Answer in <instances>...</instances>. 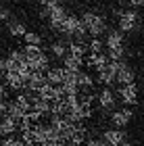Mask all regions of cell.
<instances>
[{
	"mask_svg": "<svg viewBox=\"0 0 144 146\" xmlns=\"http://www.w3.org/2000/svg\"><path fill=\"white\" fill-rule=\"evenodd\" d=\"M23 40H25V46H40V44H42L40 34H34V31H25V34H23Z\"/></svg>",
	"mask_w": 144,
	"mask_h": 146,
	"instance_id": "cell-22",
	"label": "cell"
},
{
	"mask_svg": "<svg viewBox=\"0 0 144 146\" xmlns=\"http://www.w3.org/2000/svg\"><path fill=\"white\" fill-rule=\"evenodd\" d=\"M25 31H27V29H25V25H23L21 21H11V23H9V34H11V36H17V38H19V36H23Z\"/></svg>",
	"mask_w": 144,
	"mask_h": 146,
	"instance_id": "cell-23",
	"label": "cell"
},
{
	"mask_svg": "<svg viewBox=\"0 0 144 146\" xmlns=\"http://www.w3.org/2000/svg\"><path fill=\"white\" fill-rule=\"evenodd\" d=\"M0 77H4V61L0 58Z\"/></svg>",
	"mask_w": 144,
	"mask_h": 146,
	"instance_id": "cell-33",
	"label": "cell"
},
{
	"mask_svg": "<svg viewBox=\"0 0 144 146\" xmlns=\"http://www.w3.org/2000/svg\"><path fill=\"white\" fill-rule=\"evenodd\" d=\"M9 17H11V13L4 9V6H0V23H4V21H9Z\"/></svg>",
	"mask_w": 144,
	"mask_h": 146,
	"instance_id": "cell-28",
	"label": "cell"
},
{
	"mask_svg": "<svg viewBox=\"0 0 144 146\" xmlns=\"http://www.w3.org/2000/svg\"><path fill=\"white\" fill-rule=\"evenodd\" d=\"M127 2L132 4V6H142V4H144V0H127Z\"/></svg>",
	"mask_w": 144,
	"mask_h": 146,
	"instance_id": "cell-32",
	"label": "cell"
},
{
	"mask_svg": "<svg viewBox=\"0 0 144 146\" xmlns=\"http://www.w3.org/2000/svg\"><path fill=\"white\" fill-rule=\"evenodd\" d=\"M25 65V56H23V52H19V50H13L9 56H6V61H4V73L6 71H19Z\"/></svg>",
	"mask_w": 144,
	"mask_h": 146,
	"instance_id": "cell-9",
	"label": "cell"
},
{
	"mask_svg": "<svg viewBox=\"0 0 144 146\" xmlns=\"http://www.w3.org/2000/svg\"><path fill=\"white\" fill-rule=\"evenodd\" d=\"M15 129H17V121H15V119H11L6 115L0 119V136L9 138L11 134H15Z\"/></svg>",
	"mask_w": 144,
	"mask_h": 146,
	"instance_id": "cell-18",
	"label": "cell"
},
{
	"mask_svg": "<svg viewBox=\"0 0 144 146\" xmlns=\"http://www.w3.org/2000/svg\"><path fill=\"white\" fill-rule=\"evenodd\" d=\"M44 84H46V77H44V73H40V71H31L29 77L25 79V88L29 92H38Z\"/></svg>",
	"mask_w": 144,
	"mask_h": 146,
	"instance_id": "cell-13",
	"label": "cell"
},
{
	"mask_svg": "<svg viewBox=\"0 0 144 146\" xmlns=\"http://www.w3.org/2000/svg\"><path fill=\"white\" fill-rule=\"evenodd\" d=\"M134 79H136V73H134V69L129 67V65L121 63V67L117 69L115 82H117V84H121V86H127V84H134Z\"/></svg>",
	"mask_w": 144,
	"mask_h": 146,
	"instance_id": "cell-11",
	"label": "cell"
},
{
	"mask_svg": "<svg viewBox=\"0 0 144 146\" xmlns=\"http://www.w3.org/2000/svg\"><path fill=\"white\" fill-rule=\"evenodd\" d=\"M46 15H48L50 27L58 31V27H61V23H63V19L67 17V13H65V9H63L61 4H56V6H50V9H46Z\"/></svg>",
	"mask_w": 144,
	"mask_h": 146,
	"instance_id": "cell-8",
	"label": "cell"
},
{
	"mask_svg": "<svg viewBox=\"0 0 144 146\" xmlns=\"http://www.w3.org/2000/svg\"><path fill=\"white\" fill-rule=\"evenodd\" d=\"M13 102H15V104H17V107L21 109L23 113H29V96H27V94H19Z\"/></svg>",
	"mask_w": 144,
	"mask_h": 146,
	"instance_id": "cell-24",
	"label": "cell"
},
{
	"mask_svg": "<svg viewBox=\"0 0 144 146\" xmlns=\"http://www.w3.org/2000/svg\"><path fill=\"white\" fill-rule=\"evenodd\" d=\"M75 84H77V88L90 90V88L94 86V79H92V75L86 73V71H77V73H75Z\"/></svg>",
	"mask_w": 144,
	"mask_h": 146,
	"instance_id": "cell-20",
	"label": "cell"
},
{
	"mask_svg": "<svg viewBox=\"0 0 144 146\" xmlns=\"http://www.w3.org/2000/svg\"><path fill=\"white\" fill-rule=\"evenodd\" d=\"M0 146H25L21 140H17V138H13V136H9V138H4L2 142H0Z\"/></svg>",
	"mask_w": 144,
	"mask_h": 146,
	"instance_id": "cell-27",
	"label": "cell"
},
{
	"mask_svg": "<svg viewBox=\"0 0 144 146\" xmlns=\"http://www.w3.org/2000/svg\"><path fill=\"white\" fill-rule=\"evenodd\" d=\"M84 63H86L88 67H92V69H96V71H100L104 65L109 63V58H107V54H102V52H100V54H90Z\"/></svg>",
	"mask_w": 144,
	"mask_h": 146,
	"instance_id": "cell-19",
	"label": "cell"
},
{
	"mask_svg": "<svg viewBox=\"0 0 144 146\" xmlns=\"http://www.w3.org/2000/svg\"><path fill=\"white\" fill-rule=\"evenodd\" d=\"M119 96H121L123 104H127V107H134V104L138 102V86H136V84L121 86V88H119Z\"/></svg>",
	"mask_w": 144,
	"mask_h": 146,
	"instance_id": "cell-7",
	"label": "cell"
},
{
	"mask_svg": "<svg viewBox=\"0 0 144 146\" xmlns=\"http://www.w3.org/2000/svg\"><path fill=\"white\" fill-rule=\"evenodd\" d=\"M102 48H104V44H102V40L100 38H94L92 42H90V54H100L102 52Z\"/></svg>",
	"mask_w": 144,
	"mask_h": 146,
	"instance_id": "cell-26",
	"label": "cell"
},
{
	"mask_svg": "<svg viewBox=\"0 0 144 146\" xmlns=\"http://www.w3.org/2000/svg\"><path fill=\"white\" fill-rule=\"evenodd\" d=\"M50 50H52V54H54L56 58H63L65 54H67V46H65L63 42H54L50 46Z\"/></svg>",
	"mask_w": 144,
	"mask_h": 146,
	"instance_id": "cell-25",
	"label": "cell"
},
{
	"mask_svg": "<svg viewBox=\"0 0 144 146\" xmlns=\"http://www.w3.org/2000/svg\"><path fill=\"white\" fill-rule=\"evenodd\" d=\"M121 146H134V144H127V142H123V144H121Z\"/></svg>",
	"mask_w": 144,
	"mask_h": 146,
	"instance_id": "cell-35",
	"label": "cell"
},
{
	"mask_svg": "<svg viewBox=\"0 0 144 146\" xmlns=\"http://www.w3.org/2000/svg\"><path fill=\"white\" fill-rule=\"evenodd\" d=\"M121 63L123 61H109L100 71H98V82L104 84L107 88H109L111 84H115V75H117V69L121 67Z\"/></svg>",
	"mask_w": 144,
	"mask_h": 146,
	"instance_id": "cell-4",
	"label": "cell"
},
{
	"mask_svg": "<svg viewBox=\"0 0 144 146\" xmlns=\"http://www.w3.org/2000/svg\"><path fill=\"white\" fill-rule=\"evenodd\" d=\"M132 117H134L132 109H121V111H115V113H113L111 121H113L115 129H121V127H125V125L132 121Z\"/></svg>",
	"mask_w": 144,
	"mask_h": 146,
	"instance_id": "cell-12",
	"label": "cell"
},
{
	"mask_svg": "<svg viewBox=\"0 0 144 146\" xmlns=\"http://www.w3.org/2000/svg\"><path fill=\"white\" fill-rule=\"evenodd\" d=\"M63 36H69V38H75L77 42H82L84 38H86V27H84L82 19L80 17H73V15H67L63 19L61 27H58Z\"/></svg>",
	"mask_w": 144,
	"mask_h": 146,
	"instance_id": "cell-1",
	"label": "cell"
},
{
	"mask_svg": "<svg viewBox=\"0 0 144 146\" xmlns=\"http://www.w3.org/2000/svg\"><path fill=\"white\" fill-rule=\"evenodd\" d=\"M98 104H100L102 111H111V109H113L115 107V94H113V90L102 88V92L98 94Z\"/></svg>",
	"mask_w": 144,
	"mask_h": 146,
	"instance_id": "cell-17",
	"label": "cell"
},
{
	"mask_svg": "<svg viewBox=\"0 0 144 146\" xmlns=\"http://www.w3.org/2000/svg\"><path fill=\"white\" fill-rule=\"evenodd\" d=\"M138 27V15L136 11H121L119 13V29L121 31H134Z\"/></svg>",
	"mask_w": 144,
	"mask_h": 146,
	"instance_id": "cell-6",
	"label": "cell"
},
{
	"mask_svg": "<svg viewBox=\"0 0 144 146\" xmlns=\"http://www.w3.org/2000/svg\"><path fill=\"white\" fill-rule=\"evenodd\" d=\"M23 56H25V54H23ZM25 63H27L29 71H40V73H44V71L48 69V56L44 54L42 50H40V52H36V54L25 56Z\"/></svg>",
	"mask_w": 144,
	"mask_h": 146,
	"instance_id": "cell-5",
	"label": "cell"
},
{
	"mask_svg": "<svg viewBox=\"0 0 144 146\" xmlns=\"http://www.w3.org/2000/svg\"><path fill=\"white\" fill-rule=\"evenodd\" d=\"M9 98V88L6 86H0V102H4Z\"/></svg>",
	"mask_w": 144,
	"mask_h": 146,
	"instance_id": "cell-29",
	"label": "cell"
},
{
	"mask_svg": "<svg viewBox=\"0 0 144 146\" xmlns=\"http://www.w3.org/2000/svg\"><path fill=\"white\" fill-rule=\"evenodd\" d=\"M4 86L9 90H21V88H25V82H23V77L19 75L17 71H6L4 73Z\"/></svg>",
	"mask_w": 144,
	"mask_h": 146,
	"instance_id": "cell-15",
	"label": "cell"
},
{
	"mask_svg": "<svg viewBox=\"0 0 144 146\" xmlns=\"http://www.w3.org/2000/svg\"><path fill=\"white\" fill-rule=\"evenodd\" d=\"M107 50H109V61H123L125 54V42H123L121 31H109L107 36Z\"/></svg>",
	"mask_w": 144,
	"mask_h": 146,
	"instance_id": "cell-2",
	"label": "cell"
},
{
	"mask_svg": "<svg viewBox=\"0 0 144 146\" xmlns=\"http://www.w3.org/2000/svg\"><path fill=\"white\" fill-rule=\"evenodd\" d=\"M44 77H46V84H50V86H61L65 79V69L63 67H48Z\"/></svg>",
	"mask_w": 144,
	"mask_h": 146,
	"instance_id": "cell-14",
	"label": "cell"
},
{
	"mask_svg": "<svg viewBox=\"0 0 144 146\" xmlns=\"http://www.w3.org/2000/svg\"><path fill=\"white\" fill-rule=\"evenodd\" d=\"M82 65H84V58H80V56H73V54H65L63 56V69L69 71V73L82 71Z\"/></svg>",
	"mask_w": 144,
	"mask_h": 146,
	"instance_id": "cell-16",
	"label": "cell"
},
{
	"mask_svg": "<svg viewBox=\"0 0 144 146\" xmlns=\"http://www.w3.org/2000/svg\"><path fill=\"white\" fill-rule=\"evenodd\" d=\"M38 146H54V144H38Z\"/></svg>",
	"mask_w": 144,
	"mask_h": 146,
	"instance_id": "cell-34",
	"label": "cell"
},
{
	"mask_svg": "<svg viewBox=\"0 0 144 146\" xmlns=\"http://www.w3.org/2000/svg\"><path fill=\"white\" fill-rule=\"evenodd\" d=\"M82 23H84V27H86V34L90 36H102L104 34V29H107V23H104V19L98 15V13H84V17H82Z\"/></svg>",
	"mask_w": 144,
	"mask_h": 146,
	"instance_id": "cell-3",
	"label": "cell"
},
{
	"mask_svg": "<svg viewBox=\"0 0 144 146\" xmlns=\"http://www.w3.org/2000/svg\"><path fill=\"white\" fill-rule=\"evenodd\" d=\"M84 146H107L102 140H88V142H84Z\"/></svg>",
	"mask_w": 144,
	"mask_h": 146,
	"instance_id": "cell-30",
	"label": "cell"
},
{
	"mask_svg": "<svg viewBox=\"0 0 144 146\" xmlns=\"http://www.w3.org/2000/svg\"><path fill=\"white\" fill-rule=\"evenodd\" d=\"M102 142L107 146H121L125 142V131L123 129H107L102 134Z\"/></svg>",
	"mask_w": 144,
	"mask_h": 146,
	"instance_id": "cell-10",
	"label": "cell"
},
{
	"mask_svg": "<svg viewBox=\"0 0 144 146\" xmlns=\"http://www.w3.org/2000/svg\"><path fill=\"white\" fill-rule=\"evenodd\" d=\"M67 50H69V54H73V56H80V58H84V54L88 52V48H86V46H84L82 42H73V40L69 42Z\"/></svg>",
	"mask_w": 144,
	"mask_h": 146,
	"instance_id": "cell-21",
	"label": "cell"
},
{
	"mask_svg": "<svg viewBox=\"0 0 144 146\" xmlns=\"http://www.w3.org/2000/svg\"><path fill=\"white\" fill-rule=\"evenodd\" d=\"M40 4H44L46 9H50V6H56L58 0H40Z\"/></svg>",
	"mask_w": 144,
	"mask_h": 146,
	"instance_id": "cell-31",
	"label": "cell"
}]
</instances>
